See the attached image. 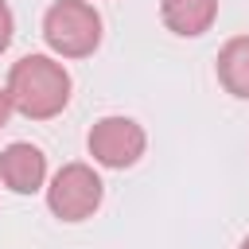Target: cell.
I'll use <instances>...</instances> for the list:
<instances>
[{
	"instance_id": "277c9868",
	"label": "cell",
	"mask_w": 249,
	"mask_h": 249,
	"mask_svg": "<svg viewBox=\"0 0 249 249\" xmlns=\"http://www.w3.org/2000/svg\"><path fill=\"white\" fill-rule=\"evenodd\" d=\"M89 156L101 163V167H132L140 156H144V128L132 121V117H101L93 128H89Z\"/></svg>"
},
{
	"instance_id": "7a4b0ae2",
	"label": "cell",
	"mask_w": 249,
	"mask_h": 249,
	"mask_svg": "<svg viewBox=\"0 0 249 249\" xmlns=\"http://www.w3.org/2000/svg\"><path fill=\"white\" fill-rule=\"evenodd\" d=\"M43 39L62 58H86L101 47V16L86 0H54L43 16Z\"/></svg>"
},
{
	"instance_id": "8992f818",
	"label": "cell",
	"mask_w": 249,
	"mask_h": 249,
	"mask_svg": "<svg viewBox=\"0 0 249 249\" xmlns=\"http://www.w3.org/2000/svg\"><path fill=\"white\" fill-rule=\"evenodd\" d=\"M160 19L167 31L195 39L214 27L218 19V0H160Z\"/></svg>"
},
{
	"instance_id": "6da1fadb",
	"label": "cell",
	"mask_w": 249,
	"mask_h": 249,
	"mask_svg": "<svg viewBox=\"0 0 249 249\" xmlns=\"http://www.w3.org/2000/svg\"><path fill=\"white\" fill-rule=\"evenodd\" d=\"M4 89H8V97L16 105V113H23L31 121H51L70 101V74L51 54H23L8 70Z\"/></svg>"
},
{
	"instance_id": "30bf717a",
	"label": "cell",
	"mask_w": 249,
	"mask_h": 249,
	"mask_svg": "<svg viewBox=\"0 0 249 249\" xmlns=\"http://www.w3.org/2000/svg\"><path fill=\"white\" fill-rule=\"evenodd\" d=\"M237 249H249V237H245V241H241V245H237Z\"/></svg>"
},
{
	"instance_id": "9c48e42d",
	"label": "cell",
	"mask_w": 249,
	"mask_h": 249,
	"mask_svg": "<svg viewBox=\"0 0 249 249\" xmlns=\"http://www.w3.org/2000/svg\"><path fill=\"white\" fill-rule=\"evenodd\" d=\"M12 109H16V105H12V97H8V89H0V128L8 124V117H12Z\"/></svg>"
},
{
	"instance_id": "ba28073f",
	"label": "cell",
	"mask_w": 249,
	"mask_h": 249,
	"mask_svg": "<svg viewBox=\"0 0 249 249\" xmlns=\"http://www.w3.org/2000/svg\"><path fill=\"white\" fill-rule=\"evenodd\" d=\"M12 35H16V16H12V8H8V4L0 0V54L8 51Z\"/></svg>"
},
{
	"instance_id": "3957f363",
	"label": "cell",
	"mask_w": 249,
	"mask_h": 249,
	"mask_svg": "<svg viewBox=\"0 0 249 249\" xmlns=\"http://www.w3.org/2000/svg\"><path fill=\"white\" fill-rule=\"evenodd\" d=\"M105 198V183L89 163H62L47 187V206L62 222H86L97 214Z\"/></svg>"
},
{
	"instance_id": "52a82bcc",
	"label": "cell",
	"mask_w": 249,
	"mask_h": 249,
	"mask_svg": "<svg viewBox=\"0 0 249 249\" xmlns=\"http://www.w3.org/2000/svg\"><path fill=\"white\" fill-rule=\"evenodd\" d=\"M218 82L226 86V93L249 101V35H233L218 51Z\"/></svg>"
},
{
	"instance_id": "5b68a950",
	"label": "cell",
	"mask_w": 249,
	"mask_h": 249,
	"mask_svg": "<svg viewBox=\"0 0 249 249\" xmlns=\"http://www.w3.org/2000/svg\"><path fill=\"white\" fill-rule=\"evenodd\" d=\"M47 179V156L27 144V140H16L0 152V183L16 195H35Z\"/></svg>"
}]
</instances>
